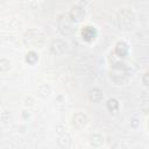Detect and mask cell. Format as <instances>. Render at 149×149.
Returning a JSON list of instances; mask_svg holds the SVG:
<instances>
[{
    "mask_svg": "<svg viewBox=\"0 0 149 149\" xmlns=\"http://www.w3.org/2000/svg\"><path fill=\"white\" fill-rule=\"evenodd\" d=\"M133 23H134V16H133L132 12L126 9V10H122V12L119 13L118 24H119L120 29H125V30L132 29Z\"/></svg>",
    "mask_w": 149,
    "mask_h": 149,
    "instance_id": "cell-1",
    "label": "cell"
},
{
    "mask_svg": "<svg viewBox=\"0 0 149 149\" xmlns=\"http://www.w3.org/2000/svg\"><path fill=\"white\" fill-rule=\"evenodd\" d=\"M111 78L113 79V81L118 85H121L122 83H125L127 80V72L125 71L123 66H121L120 64H116L113 70L111 71Z\"/></svg>",
    "mask_w": 149,
    "mask_h": 149,
    "instance_id": "cell-2",
    "label": "cell"
},
{
    "mask_svg": "<svg viewBox=\"0 0 149 149\" xmlns=\"http://www.w3.org/2000/svg\"><path fill=\"white\" fill-rule=\"evenodd\" d=\"M58 27H59V30L63 35H69L73 30L71 19L66 15H61L58 17Z\"/></svg>",
    "mask_w": 149,
    "mask_h": 149,
    "instance_id": "cell-3",
    "label": "cell"
},
{
    "mask_svg": "<svg viewBox=\"0 0 149 149\" xmlns=\"http://www.w3.org/2000/svg\"><path fill=\"white\" fill-rule=\"evenodd\" d=\"M87 123V118L85 114L83 113H76L72 116V126L77 129H80L83 127H85Z\"/></svg>",
    "mask_w": 149,
    "mask_h": 149,
    "instance_id": "cell-4",
    "label": "cell"
},
{
    "mask_svg": "<svg viewBox=\"0 0 149 149\" xmlns=\"http://www.w3.org/2000/svg\"><path fill=\"white\" fill-rule=\"evenodd\" d=\"M84 16H85L84 9L80 8V7H78V6H74V7H72V9H71V12H70V16H69V17H70L72 21H74V22H79V21L83 20Z\"/></svg>",
    "mask_w": 149,
    "mask_h": 149,
    "instance_id": "cell-5",
    "label": "cell"
},
{
    "mask_svg": "<svg viewBox=\"0 0 149 149\" xmlns=\"http://www.w3.org/2000/svg\"><path fill=\"white\" fill-rule=\"evenodd\" d=\"M65 47H66V44H65L63 41L57 40V41H54V42H52L51 48H50V51H51L54 55H61V54H63V52L65 51V49H66Z\"/></svg>",
    "mask_w": 149,
    "mask_h": 149,
    "instance_id": "cell-6",
    "label": "cell"
}]
</instances>
